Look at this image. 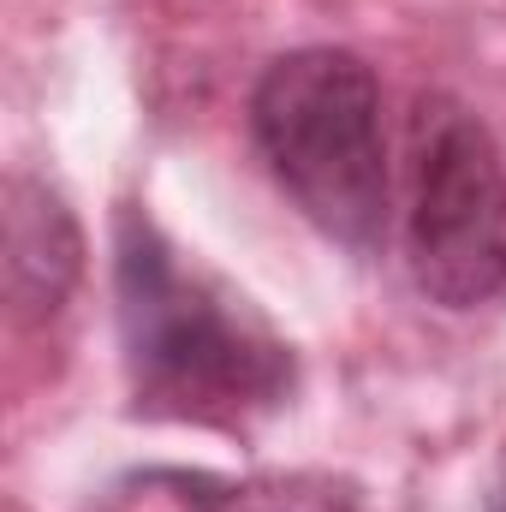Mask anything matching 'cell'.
<instances>
[{
  "instance_id": "obj_1",
  "label": "cell",
  "mask_w": 506,
  "mask_h": 512,
  "mask_svg": "<svg viewBox=\"0 0 506 512\" xmlns=\"http://www.w3.org/2000/svg\"><path fill=\"white\" fill-rule=\"evenodd\" d=\"M114 310L131 405L167 423L245 429L280 411L298 382L292 346L251 304L167 245L143 215H114Z\"/></svg>"
},
{
  "instance_id": "obj_2",
  "label": "cell",
  "mask_w": 506,
  "mask_h": 512,
  "mask_svg": "<svg viewBox=\"0 0 506 512\" xmlns=\"http://www.w3.org/2000/svg\"><path fill=\"white\" fill-rule=\"evenodd\" d=\"M256 149L274 185L346 251H370L387 233V137L381 84L346 48L280 54L251 96Z\"/></svg>"
},
{
  "instance_id": "obj_3",
  "label": "cell",
  "mask_w": 506,
  "mask_h": 512,
  "mask_svg": "<svg viewBox=\"0 0 506 512\" xmlns=\"http://www.w3.org/2000/svg\"><path fill=\"white\" fill-rule=\"evenodd\" d=\"M411 280L477 310L506 292V161L489 126L453 96H423L411 114Z\"/></svg>"
},
{
  "instance_id": "obj_4",
  "label": "cell",
  "mask_w": 506,
  "mask_h": 512,
  "mask_svg": "<svg viewBox=\"0 0 506 512\" xmlns=\"http://www.w3.org/2000/svg\"><path fill=\"white\" fill-rule=\"evenodd\" d=\"M78 256L84 245L66 203L36 179H12L6 185V286L18 316H54L78 280Z\"/></svg>"
},
{
  "instance_id": "obj_5",
  "label": "cell",
  "mask_w": 506,
  "mask_h": 512,
  "mask_svg": "<svg viewBox=\"0 0 506 512\" xmlns=\"http://www.w3.org/2000/svg\"><path fill=\"white\" fill-rule=\"evenodd\" d=\"M489 512H506V483L495 489V495H489Z\"/></svg>"
}]
</instances>
